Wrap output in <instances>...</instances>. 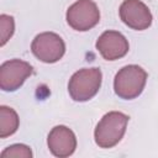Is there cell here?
Masks as SVG:
<instances>
[{"label":"cell","mask_w":158,"mask_h":158,"mask_svg":"<svg viewBox=\"0 0 158 158\" xmlns=\"http://www.w3.org/2000/svg\"><path fill=\"white\" fill-rule=\"evenodd\" d=\"M130 117L120 111H110L98 122L94 138L100 148H112L123 137Z\"/></svg>","instance_id":"1"},{"label":"cell","mask_w":158,"mask_h":158,"mask_svg":"<svg viewBox=\"0 0 158 158\" xmlns=\"http://www.w3.org/2000/svg\"><path fill=\"white\" fill-rule=\"evenodd\" d=\"M121 21L132 30L143 31L152 25V14L141 0H123L118 9Z\"/></svg>","instance_id":"7"},{"label":"cell","mask_w":158,"mask_h":158,"mask_svg":"<svg viewBox=\"0 0 158 158\" xmlns=\"http://www.w3.org/2000/svg\"><path fill=\"white\" fill-rule=\"evenodd\" d=\"M33 73L30 63L21 59H10L0 65V88L4 91H15Z\"/></svg>","instance_id":"6"},{"label":"cell","mask_w":158,"mask_h":158,"mask_svg":"<svg viewBox=\"0 0 158 158\" xmlns=\"http://www.w3.org/2000/svg\"><path fill=\"white\" fill-rule=\"evenodd\" d=\"M31 51L41 62L56 63L64 56L65 43L62 37L54 32H42L33 38Z\"/></svg>","instance_id":"5"},{"label":"cell","mask_w":158,"mask_h":158,"mask_svg":"<svg viewBox=\"0 0 158 158\" xmlns=\"http://www.w3.org/2000/svg\"><path fill=\"white\" fill-rule=\"evenodd\" d=\"M20 125L17 112L5 105L0 106V138H6L14 135Z\"/></svg>","instance_id":"10"},{"label":"cell","mask_w":158,"mask_h":158,"mask_svg":"<svg viewBox=\"0 0 158 158\" xmlns=\"http://www.w3.org/2000/svg\"><path fill=\"white\" fill-rule=\"evenodd\" d=\"M47 144L54 157L67 158L72 156L77 148V137L69 127L59 125L49 131Z\"/></svg>","instance_id":"9"},{"label":"cell","mask_w":158,"mask_h":158,"mask_svg":"<svg viewBox=\"0 0 158 158\" xmlns=\"http://www.w3.org/2000/svg\"><path fill=\"white\" fill-rule=\"evenodd\" d=\"M96 49L101 57L106 60H116L125 57L130 49L128 41L126 37L118 32L107 30L102 32L96 41Z\"/></svg>","instance_id":"8"},{"label":"cell","mask_w":158,"mask_h":158,"mask_svg":"<svg viewBox=\"0 0 158 158\" xmlns=\"http://www.w3.org/2000/svg\"><path fill=\"white\" fill-rule=\"evenodd\" d=\"M101 81L102 73L99 68H83L70 77L68 93L74 101L84 102L98 94Z\"/></svg>","instance_id":"3"},{"label":"cell","mask_w":158,"mask_h":158,"mask_svg":"<svg viewBox=\"0 0 158 158\" xmlns=\"http://www.w3.org/2000/svg\"><path fill=\"white\" fill-rule=\"evenodd\" d=\"M146 81L147 72L142 67L137 64L125 65L115 75L114 90L118 98L123 100H132L142 94Z\"/></svg>","instance_id":"2"},{"label":"cell","mask_w":158,"mask_h":158,"mask_svg":"<svg viewBox=\"0 0 158 158\" xmlns=\"http://www.w3.org/2000/svg\"><path fill=\"white\" fill-rule=\"evenodd\" d=\"M1 158H6V157H15V158H31L32 157V151L28 146L26 144H21V143H16V144H11L9 147H6L1 153H0Z\"/></svg>","instance_id":"12"},{"label":"cell","mask_w":158,"mask_h":158,"mask_svg":"<svg viewBox=\"0 0 158 158\" xmlns=\"http://www.w3.org/2000/svg\"><path fill=\"white\" fill-rule=\"evenodd\" d=\"M15 31V21L12 16L0 15V46H5V43L12 37Z\"/></svg>","instance_id":"11"},{"label":"cell","mask_w":158,"mask_h":158,"mask_svg":"<svg viewBox=\"0 0 158 158\" xmlns=\"http://www.w3.org/2000/svg\"><path fill=\"white\" fill-rule=\"evenodd\" d=\"M65 19L73 30L85 32L99 23L100 11L93 0H77L68 7Z\"/></svg>","instance_id":"4"}]
</instances>
